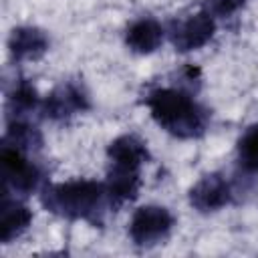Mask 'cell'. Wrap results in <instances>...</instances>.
<instances>
[{
	"label": "cell",
	"mask_w": 258,
	"mask_h": 258,
	"mask_svg": "<svg viewBox=\"0 0 258 258\" xmlns=\"http://www.w3.org/2000/svg\"><path fill=\"white\" fill-rule=\"evenodd\" d=\"M89 97L85 89L77 83H62L52 89L42 101V115L50 121H69L71 117L85 113L89 109Z\"/></svg>",
	"instance_id": "cell-5"
},
{
	"label": "cell",
	"mask_w": 258,
	"mask_h": 258,
	"mask_svg": "<svg viewBox=\"0 0 258 258\" xmlns=\"http://www.w3.org/2000/svg\"><path fill=\"white\" fill-rule=\"evenodd\" d=\"M107 157L113 167L139 169L143 163L149 161V149L141 137H137L133 133H125L109 143Z\"/></svg>",
	"instance_id": "cell-9"
},
{
	"label": "cell",
	"mask_w": 258,
	"mask_h": 258,
	"mask_svg": "<svg viewBox=\"0 0 258 258\" xmlns=\"http://www.w3.org/2000/svg\"><path fill=\"white\" fill-rule=\"evenodd\" d=\"M244 6V0H204V8L214 20L216 18H228L234 12H238Z\"/></svg>",
	"instance_id": "cell-16"
},
{
	"label": "cell",
	"mask_w": 258,
	"mask_h": 258,
	"mask_svg": "<svg viewBox=\"0 0 258 258\" xmlns=\"http://www.w3.org/2000/svg\"><path fill=\"white\" fill-rule=\"evenodd\" d=\"M238 163L246 173H258V123L238 139Z\"/></svg>",
	"instance_id": "cell-15"
},
{
	"label": "cell",
	"mask_w": 258,
	"mask_h": 258,
	"mask_svg": "<svg viewBox=\"0 0 258 258\" xmlns=\"http://www.w3.org/2000/svg\"><path fill=\"white\" fill-rule=\"evenodd\" d=\"M40 204L60 218L85 220L91 224H101L105 210L111 208L105 183L93 179H71L42 185Z\"/></svg>",
	"instance_id": "cell-2"
},
{
	"label": "cell",
	"mask_w": 258,
	"mask_h": 258,
	"mask_svg": "<svg viewBox=\"0 0 258 258\" xmlns=\"http://www.w3.org/2000/svg\"><path fill=\"white\" fill-rule=\"evenodd\" d=\"M0 177H2V191H12L16 196H28L36 189H42L44 173L26 153L12 149L8 145H2Z\"/></svg>",
	"instance_id": "cell-3"
},
{
	"label": "cell",
	"mask_w": 258,
	"mask_h": 258,
	"mask_svg": "<svg viewBox=\"0 0 258 258\" xmlns=\"http://www.w3.org/2000/svg\"><path fill=\"white\" fill-rule=\"evenodd\" d=\"M214 32H216V20L206 10H200L194 16L175 22L171 26L169 36L175 50L189 52L206 46L214 38Z\"/></svg>",
	"instance_id": "cell-6"
},
{
	"label": "cell",
	"mask_w": 258,
	"mask_h": 258,
	"mask_svg": "<svg viewBox=\"0 0 258 258\" xmlns=\"http://www.w3.org/2000/svg\"><path fill=\"white\" fill-rule=\"evenodd\" d=\"M163 42V28L155 18H139L125 30V44L131 52L151 54Z\"/></svg>",
	"instance_id": "cell-11"
},
{
	"label": "cell",
	"mask_w": 258,
	"mask_h": 258,
	"mask_svg": "<svg viewBox=\"0 0 258 258\" xmlns=\"http://www.w3.org/2000/svg\"><path fill=\"white\" fill-rule=\"evenodd\" d=\"M107 198L111 208H119L131 200L137 198L139 187H141V177L139 169H127V167H109L107 173Z\"/></svg>",
	"instance_id": "cell-12"
},
{
	"label": "cell",
	"mask_w": 258,
	"mask_h": 258,
	"mask_svg": "<svg viewBox=\"0 0 258 258\" xmlns=\"http://www.w3.org/2000/svg\"><path fill=\"white\" fill-rule=\"evenodd\" d=\"M175 218L163 206H141L129 220V238L139 248L161 244L173 230Z\"/></svg>",
	"instance_id": "cell-4"
},
{
	"label": "cell",
	"mask_w": 258,
	"mask_h": 258,
	"mask_svg": "<svg viewBox=\"0 0 258 258\" xmlns=\"http://www.w3.org/2000/svg\"><path fill=\"white\" fill-rule=\"evenodd\" d=\"M145 105L153 121L177 139H196L208 129L210 113L183 89H153L147 93Z\"/></svg>",
	"instance_id": "cell-1"
},
{
	"label": "cell",
	"mask_w": 258,
	"mask_h": 258,
	"mask_svg": "<svg viewBox=\"0 0 258 258\" xmlns=\"http://www.w3.org/2000/svg\"><path fill=\"white\" fill-rule=\"evenodd\" d=\"M2 145H8L28 155L42 147V133L28 119H14V121H8L6 125Z\"/></svg>",
	"instance_id": "cell-14"
},
{
	"label": "cell",
	"mask_w": 258,
	"mask_h": 258,
	"mask_svg": "<svg viewBox=\"0 0 258 258\" xmlns=\"http://www.w3.org/2000/svg\"><path fill=\"white\" fill-rule=\"evenodd\" d=\"M30 222H32L30 208L18 202L16 198H10V194H4L0 206V242L10 244L28 230Z\"/></svg>",
	"instance_id": "cell-10"
},
{
	"label": "cell",
	"mask_w": 258,
	"mask_h": 258,
	"mask_svg": "<svg viewBox=\"0 0 258 258\" xmlns=\"http://www.w3.org/2000/svg\"><path fill=\"white\" fill-rule=\"evenodd\" d=\"M230 202H232V187L222 173H208L200 177L189 189V204L200 214L218 212Z\"/></svg>",
	"instance_id": "cell-7"
},
{
	"label": "cell",
	"mask_w": 258,
	"mask_h": 258,
	"mask_svg": "<svg viewBox=\"0 0 258 258\" xmlns=\"http://www.w3.org/2000/svg\"><path fill=\"white\" fill-rule=\"evenodd\" d=\"M38 107H42V101L38 97L36 87L26 79H20L18 83H14V87L10 89V93L6 97L8 121L28 119V115L34 113Z\"/></svg>",
	"instance_id": "cell-13"
},
{
	"label": "cell",
	"mask_w": 258,
	"mask_h": 258,
	"mask_svg": "<svg viewBox=\"0 0 258 258\" xmlns=\"http://www.w3.org/2000/svg\"><path fill=\"white\" fill-rule=\"evenodd\" d=\"M48 36L36 26H16L8 36V52L16 62L40 58L48 50Z\"/></svg>",
	"instance_id": "cell-8"
}]
</instances>
